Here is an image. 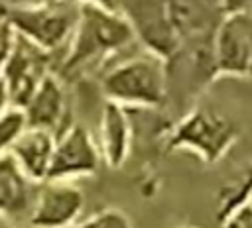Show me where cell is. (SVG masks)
<instances>
[{
  "mask_svg": "<svg viewBox=\"0 0 252 228\" xmlns=\"http://www.w3.org/2000/svg\"><path fill=\"white\" fill-rule=\"evenodd\" d=\"M79 22L57 67L61 79L81 75L106 59L124 55L138 43L132 20L118 8L79 2Z\"/></svg>",
  "mask_w": 252,
  "mask_h": 228,
  "instance_id": "cell-1",
  "label": "cell"
},
{
  "mask_svg": "<svg viewBox=\"0 0 252 228\" xmlns=\"http://www.w3.org/2000/svg\"><path fill=\"white\" fill-rule=\"evenodd\" d=\"M104 100L134 108H154L165 100L167 73L161 55L150 49L124 53L100 77Z\"/></svg>",
  "mask_w": 252,
  "mask_h": 228,
  "instance_id": "cell-2",
  "label": "cell"
},
{
  "mask_svg": "<svg viewBox=\"0 0 252 228\" xmlns=\"http://www.w3.org/2000/svg\"><path fill=\"white\" fill-rule=\"evenodd\" d=\"M79 6L77 0H49L26 6L0 4V16H4L20 35L51 53L59 67L79 22Z\"/></svg>",
  "mask_w": 252,
  "mask_h": 228,
  "instance_id": "cell-3",
  "label": "cell"
},
{
  "mask_svg": "<svg viewBox=\"0 0 252 228\" xmlns=\"http://www.w3.org/2000/svg\"><path fill=\"white\" fill-rule=\"evenodd\" d=\"M49 73H57V59L18 33L16 47L0 71V77L10 88L14 106L24 108Z\"/></svg>",
  "mask_w": 252,
  "mask_h": 228,
  "instance_id": "cell-4",
  "label": "cell"
},
{
  "mask_svg": "<svg viewBox=\"0 0 252 228\" xmlns=\"http://www.w3.org/2000/svg\"><path fill=\"white\" fill-rule=\"evenodd\" d=\"M85 208V193L75 181L45 179L37 185L28 218L32 228H71Z\"/></svg>",
  "mask_w": 252,
  "mask_h": 228,
  "instance_id": "cell-5",
  "label": "cell"
},
{
  "mask_svg": "<svg viewBox=\"0 0 252 228\" xmlns=\"http://www.w3.org/2000/svg\"><path fill=\"white\" fill-rule=\"evenodd\" d=\"M102 163V153L93 134L83 124H73L61 136H57L53 161L47 179L53 181H77L81 177L94 175Z\"/></svg>",
  "mask_w": 252,
  "mask_h": 228,
  "instance_id": "cell-6",
  "label": "cell"
},
{
  "mask_svg": "<svg viewBox=\"0 0 252 228\" xmlns=\"http://www.w3.org/2000/svg\"><path fill=\"white\" fill-rule=\"evenodd\" d=\"M30 128H39L61 136L75 124L71 116V102L67 96L65 81L57 73H49L37 90L32 94L28 104L22 108Z\"/></svg>",
  "mask_w": 252,
  "mask_h": 228,
  "instance_id": "cell-7",
  "label": "cell"
},
{
  "mask_svg": "<svg viewBox=\"0 0 252 228\" xmlns=\"http://www.w3.org/2000/svg\"><path fill=\"white\" fill-rule=\"evenodd\" d=\"M234 130L230 122L205 112L197 110L189 118L179 124L175 136H173V145H189L195 151L199 149L205 159H217L232 142Z\"/></svg>",
  "mask_w": 252,
  "mask_h": 228,
  "instance_id": "cell-8",
  "label": "cell"
},
{
  "mask_svg": "<svg viewBox=\"0 0 252 228\" xmlns=\"http://www.w3.org/2000/svg\"><path fill=\"white\" fill-rule=\"evenodd\" d=\"M37 181H33L12 157V153L0 155V212L12 218L14 222H22L30 218Z\"/></svg>",
  "mask_w": 252,
  "mask_h": 228,
  "instance_id": "cell-9",
  "label": "cell"
},
{
  "mask_svg": "<svg viewBox=\"0 0 252 228\" xmlns=\"http://www.w3.org/2000/svg\"><path fill=\"white\" fill-rule=\"evenodd\" d=\"M96 143L102 153V161L118 169L130 155L132 147V122L126 112V106L104 100L100 118H98V138Z\"/></svg>",
  "mask_w": 252,
  "mask_h": 228,
  "instance_id": "cell-10",
  "label": "cell"
},
{
  "mask_svg": "<svg viewBox=\"0 0 252 228\" xmlns=\"http://www.w3.org/2000/svg\"><path fill=\"white\" fill-rule=\"evenodd\" d=\"M57 136L47 130L39 128H28L20 140L10 149L12 157L18 161V165L37 183L45 181L49 175V167L55 153Z\"/></svg>",
  "mask_w": 252,
  "mask_h": 228,
  "instance_id": "cell-11",
  "label": "cell"
},
{
  "mask_svg": "<svg viewBox=\"0 0 252 228\" xmlns=\"http://www.w3.org/2000/svg\"><path fill=\"white\" fill-rule=\"evenodd\" d=\"M220 67L232 73H244L252 63V45L250 37L244 31V24L240 20L228 22L220 31L219 43Z\"/></svg>",
  "mask_w": 252,
  "mask_h": 228,
  "instance_id": "cell-12",
  "label": "cell"
},
{
  "mask_svg": "<svg viewBox=\"0 0 252 228\" xmlns=\"http://www.w3.org/2000/svg\"><path fill=\"white\" fill-rule=\"evenodd\" d=\"M28 120L22 108L12 106L0 116V155L10 153L14 143L20 140V136L28 130Z\"/></svg>",
  "mask_w": 252,
  "mask_h": 228,
  "instance_id": "cell-13",
  "label": "cell"
},
{
  "mask_svg": "<svg viewBox=\"0 0 252 228\" xmlns=\"http://www.w3.org/2000/svg\"><path fill=\"white\" fill-rule=\"evenodd\" d=\"M71 228H132L128 216L116 208H104L85 220H79Z\"/></svg>",
  "mask_w": 252,
  "mask_h": 228,
  "instance_id": "cell-14",
  "label": "cell"
},
{
  "mask_svg": "<svg viewBox=\"0 0 252 228\" xmlns=\"http://www.w3.org/2000/svg\"><path fill=\"white\" fill-rule=\"evenodd\" d=\"M16 41H18V31L4 16H0V71L6 65V61L10 59V55L16 47Z\"/></svg>",
  "mask_w": 252,
  "mask_h": 228,
  "instance_id": "cell-15",
  "label": "cell"
},
{
  "mask_svg": "<svg viewBox=\"0 0 252 228\" xmlns=\"http://www.w3.org/2000/svg\"><path fill=\"white\" fill-rule=\"evenodd\" d=\"M12 106H14V102H12V94H10V88H8L6 81L0 77V116H2L6 110H10Z\"/></svg>",
  "mask_w": 252,
  "mask_h": 228,
  "instance_id": "cell-16",
  "label": "cell"
},
{
  "mask_svg": "<svg viewBox=\"0 0 252 228\" xmlns=\"http://www.w3.org/2000/svg\"><path fill=\"white\" fill-rule=\"evenodd\" d=\"M49 0H0L2 6H26V4H41Z\"/></svg>",
  "mask_w": 252,
  "mask_h": 228,
  "instance_id": "cell-17",
  "label": "cell"
},
{
  "mask_svg": "<svg viewBox=\"0 0 252 228\" xmlns=\"http://www.w3.org/2000/svg\"><path fill=\"white\" fill-rule=\"evenodd\" d=\"M77 2H83V4H98V6H104V8H118V0H77Z\"/></svg>",
  "mask_w": 252,
  "mask_h": 228,
  "instance_id": "cell-18",
  "label": "cell"
},
{
  "mask_svg": "<svg viewBox=\"0 0 252 228\" xmlns=\"http://www.w3.org/2000/svg\"><path fill=\"white\" fill-rule=\"evenodd\" d=\"M0 228H16V222L12 218H8L6 214L0 212Z\"/></svg>",
  "mask_w": 252,
  "mask_h": 228,
  "instance_id": "cell-19",
  "label": "cell"
},
{
  "mask_svg": "<svg viewBox=\"0 0 252 228\" xmlns=\"http://www.w3.org/2000/svg\"><path fill=\"white\" fill-rule=\"evenodd\" d=\"M250 197H252V195H250ZM250 210H252V199H250Z\"/></svg>",
  "mask_w": 252,
  "mask_h": 228,
  "instance_id": "cell-20",
  "label": "cell"
},
{
  "mask_svg": "<svg viewBox=\"0 0 252 228\" xmlns=\"http://www.w3.org/2000/svg\"><path fill=\"white\" fill-rule=\"evenodd\" d=\"M181 228H185V226H181Z\"/></svg>",
  "mask_w": 252,
  "mask_h": 228,
  "instance_id": "cell-21",
  "label": "cell"
}]
</instances>
